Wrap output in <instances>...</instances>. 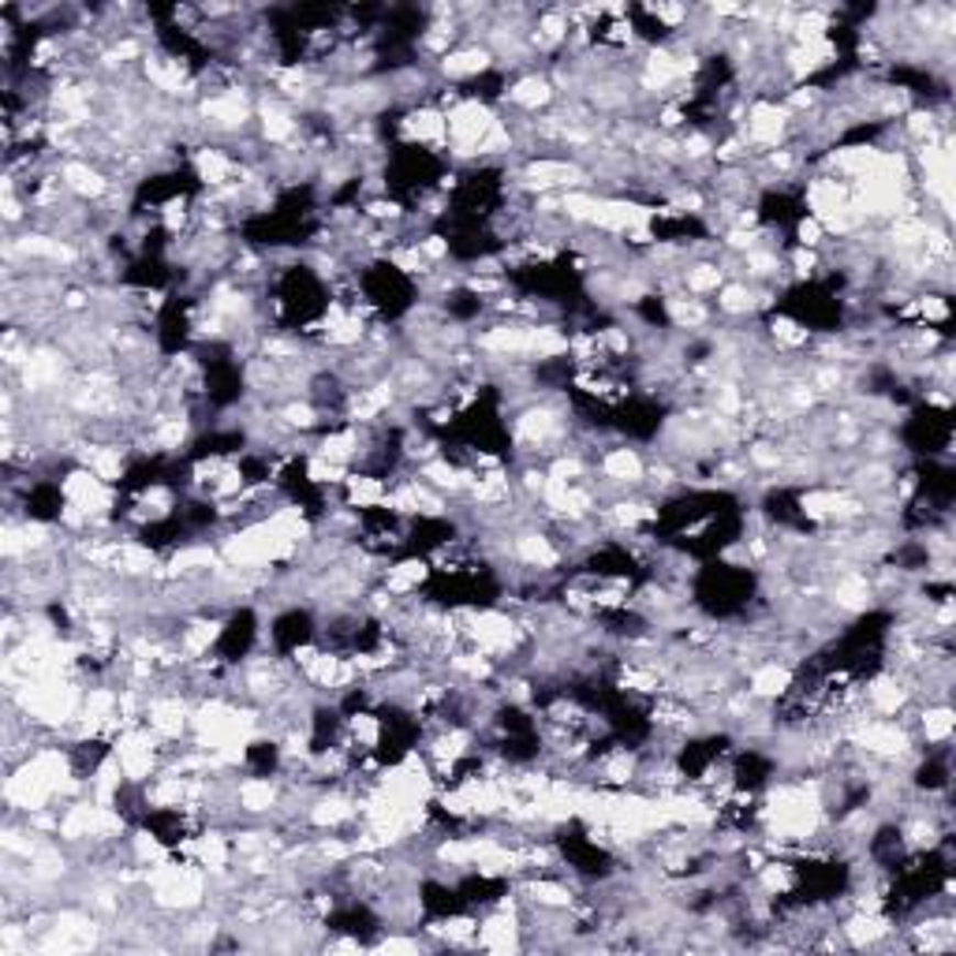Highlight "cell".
I'll return each mask as SVG.
<instances>
[{
	"mask_svg": "<svg viewBox=\"0 0 956 956\" xmlns=\"http://www.w3.org/2000/svg\"><path fill=\"white\" fill-rule=\"evenodd\" d=\"M497 112L479 98H463L460 106H452L444 112V124H449V150L457 161L479 157V146L490 131L497 128Z\"/></svg>",
	"mask_w": 956,
	"mask_h": 956,
	"instance_id": "1",
	"label": "cell"
},
{
	"mask_svg": "<svg viewBox=\"0 0 956 956\" xmlns=\"http://www.w3.org/2000/svg\"><path fill=\"white\" fill-rule=\"evenodd\" d=\"M112 755H117L120 770H124L128 784L142 789L146 781L157 778V766H161V740L150 733L146 725H135V728H124V733L112 740Z\"/></svg>",
	"mask_w": 956,
	"mask_h": 956,
	"instance_id": "2",
	"label": "cell"
},
{
	"mask_svg": "<svg viewBox=\"0 0 956 956\" xmlns=\"http://www.w3.org/2000/svg\"><path fill=\"white\" fill-rule=\"evenodd\" d=\"M792 128V112L781 106V101L759 98L747 106V120H744V146L759 150V154H773V150L784 146Z\"/></svg>",
	"mask_w": 956,
	"mask_h": 956,
	"instance_id": "3",
	"label": "cell"
},
{
	"mask_svg": "<svg viewBox=\"0 0 956 956\" xmlns=\"http://www.w3.org/2000/svg\"><path fill=\"white\" fill-rule=\"evenodd\" d=\"M475 945L490 953H519L524 949V912L513 908H494L486 920H479Z\"/></svg>",
	"mask_w": 956,
	"mask_h": 956,
	"instance_id": "4",
	"label": "cell"
},
{
	"mask_svg": "<svg viewBox=\"0 0 956 956\" xmlns=\"http://www.w3.org/2000/svg\"><path fill=\"white\" fill-rule=\"evenodd\" d=\"M400 135H404V142L430 150V154L449 150V124H444V109H438V106L411 109L408 117L400 120Z\"/></svg>",
	"mask_w": 956,
	"mask_h": 956,
	"instance_id": "5",
	"label": "cell"
},
{
	"mask_svg": "<svg viewBox=\"0 0 956 956\" xmlns=\"http://www.w3.org/2000/svg\"><path fill=\"white\" fill-rule=\"evenodd\" d=\"M792 684H796V669L781 658H762L747 669V691H751L759 703H778V699L789 695Z\"/></svg>",
	"mask_w": 956,
	"mask_h": 956,
	"instance_id": "6",
	"label": "cell"
},
{
	"mask_svg": "<svg viewBox=\"0 0 956 956\" xmlns=\"http://www.w3.org/2000/svg\"><path fill=\"white\" fill-rule=\"evenodd\" d=\"M61 184L68 187L75 198H87V202H98L112 191V179L101 173L98 165L90 161H79V157H68L61 165Z\"/></svg>",
	"mask_w": 956,
	"mask_h": 956,
	"instance_id": "7",
	"label": "cell"
},
{
	"mask_svg": "<svg viewBox=\"0 0 956 956\" xmlns=\"http://www.w3.org/2000/svg\"><path fill=\"white\" fill-rule=\"evenodd\" d=\"M598 471L605 475L609 486L628 490V486H639V482L647 479V460H642L636 449H628V444H613V449L602 452Z\"/></svg>",
	"mask_w": 956,
	"mask_h": 956,
	"instance_id": "8",
	"label": "cell"
},
{
	"mask_svg": "<svg viewBox=\"0 0 956 956\" xmlns=\"http://www.w3.org/2000/svg\"><path fill=\"white\" fill-rule=\"evenodd\" d=\"M893 931H897V926L889 923V915H882V912H859V908L848 915V920H840V926H837V934L845 938V945H851V949H867V945L886 942Z\"/></svg>",
	"mask_w": 956,
	"mask_h": 956,
	"instance_id": "9",
	"label": "cell"
},
{
	"mask_svg": "<svg viewBox=\"0 0 956 956\" xmlns=\"http://www.w3.org/2000/svg\"><path fill=\"white\" fill-rule=\"evenodd\" d=\"M277 803H281V784L266 778V773H254V778L235 784V807H240L243 815H251V818L273 815Z\"/></svg>",
	"mask_w": 956,
	"mask_h": 956,
	"instance_id": "10",
	"label": "cell"
},
{
	"mask_svg": "<svg viewBox=\"0 0 956 956\" xmlns=\"http://www.w3.org/2000/svg\"><path fill=\"white\" fill-rule=\"evenodd\" d=\"M490 68H497V61L486 45H460V50H452L438 61V72L444 79H475V75H486Z\"/></svg>",
	"mask_w": 956,
	"mask_h": 956,
	"instance_id": "11",
	"label": "cell"
},
{
	"mask_svg": "<svg viewBox=\"0 0 956 956\" xmlns=\"http://www.w3.org/2000/svg\"><path fill=\"white\" fill-rule=\"evenodd\" d=\"M553 98H557V83L549 79V75H538V72H531V75H519V79L513 83V87L505 90V101H508V106H516V109H524V112H538V109H546Z\"/></svg>",
	"mask_w": 956,
	"mask_h": 956,
	"instance_id": "12",
	"label": "cell"
},
{
	"mask_svg": "<svg viewBox=\"0 0 956 956\" xmlns=\"http://www.w3.org/2000/svg\"><path fill=\"white\" fill-rule=\"evenodd\" d=\"M953 725H956V717H953L949 703H926V706L915 710V725L912 728H920V736L926 744L945 747V744H949V736H953Z\"/></svg>",
	"mask_w": 956,
	"mask_h": 956,
	"instance_id": "13",
	"label": "cell"
},
{
	"mask_svg": "<svg viewBox=\"0 0 956 956\" xmlns=\"http://www.w3.org/2000/svg\"><path fill=\"white\" fill-rule=\"evenodd\" d=\"M426 575H430V564L422 557H408V561H396L385 568L382 586L396 594V598H408L411 591H419V583H426Z\"/></svg>",
	"mask_w": 956,
	"mask_h": 956,
	"instance_id": "14",
	"label": "cell"
},
{
	"mask_svg": "<svg viewBox=\"0 0 956 956\" xmlns=\"http://www.w3.org/2000/svg\"><path fill=\"white\" fill-rule=\"evenodd\" d=\"M389 486L377 475H348L344 479V505L348 508H385Z\"/></svg>",
	"mask_w": 956,
	"mask_h": 956,
	"instance_id": "15",
	"label": "cell"
},
{
	"mask_svg": "<svg viewBox=\"0 0 956 956\" xmlns=\"http://www.w3.org/2000/svg\"><path fill=\"white\" fill-rule=\"evenodd\" d=\"M680 284H684L688 296L703 299V296H714L717 288L725 284V270L710 259H699V262H688V270L680 273Z\"/></svg>",
	"mask_w": 956,
	"mask_h": 956,
	"instance_id": "16",
	"label": "cell"
},
{
	"mask_svg": "<svg viewBox=\"0 0 956 956\" xmlns=\"http://www.w3.org/2000/svg\"><path fill=\"white\" fill-rule=\"evenodd\" d=\"M717 310L725 318H747L759 310V296H755V288L747 281H728L717 288Z\"/></svg>",
	"mask_w": 956,
	"mask_h": 956,
	"instance_id": "17",
	"label": "cell"
},
{
	"mask_svg": "<svg viewBox=\"0 0 956 956\" xmlns=\"http://www.w3.org/2000/svg\"><path fill=\"white\" fill-rule=\"evenodd\" d=\"M426 931H430L433 938L449 942V945H468V942H475L479 920H475V915H444V920L430 923Z\"/></svg>",
	"mask_w": 956,
	"mask_h": 956,
	"instance_id": "18",
	"label": "cell"
},
{
	"mask_svg": "<svg viewBox=\"0 0 956 956\" xmlns=\"http://www.w3.org/2000/svg\"><path fill=\"white\" fill-rule=\"evenodd\" d=\"M770 337L778 348H803L811 340V329L803 321L789 318V315H773L770 318Z\"/></svg>",
	"mask_w": 956,
	"mask_h": 956,
	"instance_id": "19",
	"label": "cell"
},
{
	"mask_svg": "<svg viewBox=\"0 0 956 956\" xmlns=\"http://www.w3.org/2000/svg\"><path fill=\"white\" fill-rule=\"evenodd\" d=\"M796 240H800V248L818 251L822 243L829 240V235H826V229H822L818 217H811V213H807V217H800V221H796Z\"/></svg>",
	"mask_w": 956,
	"mask_h": 956,
	"instance_id": "20",
	"label": "cell"
},
{
	"mask_svg": "<svg viewBox=\"0 0 956 956\" xmlns=\"http://www.w3.org/2000/svg\"><path fill=\"white\" fill-rule=\"evenodd\" d=\"M792 273H796V277L803 281V277H815V270H818V251H807V248H796L792 251Z\"/></svg>",
	"mask_w": 956,
	"mask_h": 956,
	"instance_id": "21",
	"label": "cell"
},
{
	"mask_svg": "<svg viewBox=\"0 0 956 956\" xmlns=\"http://www.w3.org/2000/svg\"><path fill=\"white\" fill-rule=\"evenodd\" d=\"M377 949L382 953H419L422 945H419V938H385V942H377Z\"/></svg>",
	"mask_w": 956,
	"mask_h": 956,
	"instance_id": "22",
	"label": "cell"
}]
</instances>
